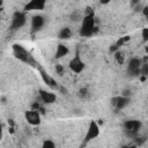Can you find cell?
I'll return each instance as SVG.
<instances>
[{
    "label": "cell",
    "mask_w": 148,
    "mask_h": 148,
    "mask_svg": "<svg viewBox=\"0 0 148 148\" xmlns=\"http://www.w3.org/2000/svg\"><path fill=\"white\" fill-rule=\"evenodd\" d=\"M95 31H96L95 13L90 7H88L86 15L82 18V23H81V28H80V35L82 37H90L95 34Z\"/></svg>",
    "instance_id": "1"
},
{
    "label": "cell",
    "mask_w": 148,
    "mask_h": 148,
    "mask_svg": "<svg viewBox=\"0 0 148 148\" xmlns=\"http://www.w3.org/2000/svg\"><path fill=\"white\" fill-rule=\"evenodd\" d=\"M13 53H14V57L16 59H18L20 61L28 64L30 66H34L36 68L39 67V64L34 59V57L30 54V52L28 50H25L21 44H14L13 45Z\"/></svg>",
    "instance_id": "2"
},
{
    "label": "cell",
    "mask_w": 148,
    "mask_h": 148,
    "mask_svg": "<svg viewBox=\"0 0 148 148\" xmlns=\"http://www.w3.org/2000/svg\"><path fill=\"white\" fill-rule=\"evenodd\" d=\"M27 12H15L13 17H12V22H10V30L15 31V30H18L20 28H22L25 22H27V15H25Z\"/></svg>",
    "instance_id": "3"
},
{
    "label": "cell",
    "mask_w": 148,
    "mask_h": 148,
    "mask_svg": "<svg viewBox=\"0 0 148 148\" xmlns=\"http://www.w3.org/2000/svg\"><path fill=\"white\" fill-rule=\"evenodd\" d=\"M69 68H71V71H72L73 73H75V74H80V73L84 69V62L82 61L79 51H76L75 56H74L73 59L69 61Z\"/></svg>",
    "instance_id": "4"
},
{
    "label": "cell",
    "mask_w": 148,
    "mask_h": 148,
    "mask_svg": "<svg viewBox=\"0 0 148 148\" xmlns=\"http://www.w3.org/2000/svg\"><path fill=\"white\" fill-rule=\"evenodd\" d=\"M99 135V126L95 120H90L87 130V134L84 136V143L89 142L92 139H96Z\"/></svg>",
    "instance_id": "5"
},
{
    "label": "cell",
    "mask_w": 148,
    "mask_h": 148,
    "mask_svg": "<svg viewBox=\"0 0 148 148\" xmlns=\"http://www.w3.org/2000/svg\"><path fill=\"white\" fill-rule=\"evenodd\" d=\"M142 65V60L139 58H132L127 66V72L132 76H140V68Z\"/></svg>",
    "instance_id": "6"
},
{
    "label": "cell",
    "mask_w": 148,
    "mask_h": 148,
    "mask_svg": "<svg viewBox=\"0 0 148 148\" xmlns=\"http://www.w3.org/2000/svg\"><path fill=\"white\" fill-rule=\"evenodd\" d=\"M131 99L130 97H126V96H116V97H112L111 98V105L114 106V109L117 111L119 110H123L125 106H127L130 104Z\"/></svg>",
    "instance_id": "7"
},
{
    "label": "cell",
    "mask_w": 148,
    "mask_h": 148,
    "mask_svg": "<svg viewBox=\"0 0 148 148\" xmlns=\"http://www.w3.org/2000/svg\"><path fill=\"white\" fill-rule=\"evenodd\" d=\"M46 0H30L25 3L23 10L24 12H32V10H43L45 8Z\"/></svg>",
    "instance_id": "8"
},
{
    "label": "cell",
    "mask_w": 148,
    "mask_h": 148,
    "mask_svg": "<svg viewBox=\"0 0 148 148\" xmlns=\"http://www.w3.org/2000/svg\"><path fill=\"white\" fill-rule=\"evenodd\" d=\"M24 117H25V120L32 126H37L40 124V113L37 110L31 109L30 111H25Z\"/></svg>",
    "instance_id": "9"
},
{
    "label": "cell",
    "mask_w": 148,
    "mask_h": 148,
    "mask_svg": "<svg viewBox=\"0 0 148 148\" xmlns=\"http://www.w3.org/2000/svg\"><path fill=\"white\" fill-rule=\"evenodd\" d=\"M123 127L127 132H136V133H139V130L141 128V121L140 120H134V119L125 120L124 124H123Z\"/></svg>",
    "instance_id": "10"
},
{
    "label": "cell",
    "mask_w": 148,
    "mask_h": 148,
    "mask_svg": "<svg viewBox=\"0 0 148 148\" xmlns=\"http://www.w3.org/2000/svg\"><path fill=\"white\" fill-rule=\"evenodd\" d=\"M38 71H39V74H40V76H42V79H43V81H44V83L47 86V87H50L51 89H57L58 88V84H57V82L39 66L38 68H37Z\"/></svg>",
    "instance_id": "11"
},
{
    "label": "cell",
    "mask_w": 148,
    "mask_h": 148,
    "mask_svg": "<svg viewBox=\"0 0 148 148\" xmlns=\"http://www.w3.org/2000/svg\"><path fill=\"white\" fill-rule=\"evenodd\" d=\"M45 23V18L42 15H34L31 18V30L32 32L39 31Z\"/></svg>",
    "instance_id": "12"
},
{
    "label": "cell",
    "mask_w": 148,
    "mask_h": 148,
    "mask_svg": "<svg viewBox=\"0 0 148 148\" xmlns=\"http://www.w3.org/2000/svg\"><path fill=\"white\" fill-rule=\"evenodd\" d=\"M39 97L43 101V103H45V104H52L57 99V96H56L54 92L46 91V90H43V89L39 90Z\"/></svg>",
    "instance_id": "13"
},
{
    "label": "cell",
    "mask_w": 148,
    "mask_h": 148,
    "mask_svg": "<svg viewBox=\"0 0 148 148\" xmlns=\"http://www.w3.org/2000/svg\"><path fill=\"white\" fill-rule=\"evenodd\" d=\"M68 52H69V50H68V47H67L66 45H64V44H59V45L57 46V51H56V58H57V59L62 58V57L67 56V54H68Z\"/></svg>",
    "instance_id": "14"
},
{
    "label": "cell",
    "mask_w": 148,
    "mask_h": 148,
    "mask_svg": "<svg viewBox=\"0 0 148 148\" xmlns=\"http://www.w3.org/2000/svg\"><path fill=\"white\" fill-rule=\"evenodd\" d=\"M71 37H72V31H71V29L67 28V27L62 28V29L59 31V34H58V38H59V39H69Z\"/></svg>",
    "instance_id": "15"
},
{
    "label": "cell",
    "mask_w": 148,
    "mask_h": 148,
    "mask_svg": "<svg viewBox=\"0 0 148 148\" xmlns=\"http://www.w3.org/2000/svg\"><path fill=\"white\" fill-rule=\"evenodd\" d=\"M140 75L148 76V62H142L141 68H140Z\"/></svg>",
    "instance_id": "16"
},
{
    "label": "cell",
    "mask_w": 148,
    "mask_h": 148,
    "mask_svg": "<svg viewBox=\"0 0 148 148\" xmlns=\"http://www.w3.org/2000/svg\"><path fill=\"white\" fill-rule=\"evenodd\" d=\"M130 38H131L130 36H124V37H120V38H119V39L116 42V44H117V45L120 47V46H123L124 44H126V43L130 40Z\"/></svg>",
    "instance_id": "17"
},
{
    "label": "cell",
    "mask_w": 148,
    "mask_h": 148,
    "mask_svg": "<svg viewBox=\"0 0 148 148\" xmlns=\"http://www.w3.org/2000/svg\"><path fill=\"white\" fill-rule=\"evenodd\" d=\"M114 58H116V60H117V62L119 65H123L124 64V56H123V53L120 51L114 52Z\"/></svg>",
    "instance_id": "18"
},
{
    "label": "cell",
    "mask_w": 148,
    "mask_h": 148,
    "mask_svg": "<svg viewBox=\"0 0 148 148\" xmlns=\"http://www.w3.org/2000/svg\"><path fill=\"white\" fill-rule=\"evenodd\" d=\"M141 37H142V42L147 43L148 42V28H143L141 31Z\"/></svg>",
    "instance_id": "19"
},
{
    "label": "cell",
    "mask_w": 148,
    "mask_h": 148,
    "mask_svg": "<svg viewBox=\"0 0 148 148\" xmlns=\"http://www.w3.org/2000/svg\"><path fill=\"white\" fill-rule=\"evenodd\" d=\"M43 147L44 148H54L56 147V143L53 141H51V140H45L43 142Z\"/></svg>",
    "instance_id": "20"
},
{
    "label": "cell",
    "mask_w": 148,
    "mask_h": 148,
    "mask_svg": "<svg viewBox=\"0 0 148 148\" xmlns=\"http://www.w3.org/2000/svg\"><path fill=\"white\" fill-rule=\"evenodd\" d=\"M56 72H57L59 75H61V74L64 73V67H62L61 65H59V64L56 65Z\"/></svg>",
    "instance_id": "21"
},
{
    "label": "cell",
    "mask_w": 148,
    "mask_h": 148,
    "mask_svg": "<svg viewBox=\"0 0 148 148\" xmlns=\"http://www.w3.org/2000/svg\"><path fill=\"white\" fill-rule=\"evenodd\" d=\"M118 50H119V46H118L116 43H114V44H112V45L110 46V51H111V52H117Z\"/></svg>",
    "instance_id": "22"
},
{
    "label": "cell",
    "mask_w": 148,
    "mask_h": 148,
    "mask_svg": "<svg viewBox=\"0 0 148 148\" xmlns=\"http://www.w3.org/2000/svg\"><path fill=\"white\" fill-rule=\"evenodd\" d=\"M87 88H81L80 89V96L81 97H84V96H87Z\"/></svg>",
    "instance_id": "23"
},
{
    "label": "cell",
    "mask_w": 148,
    "mask_h": 148,
    "mask_svg": "<svg viewBox=\"0 0 148 148\" xmlns=\"http://www.w3.org/2000/svg\"><path fill=\"white\" fill-rule=\"evenodd\" d=\"M123 96L130 97V96H131V90H128V89H125V90L123 91Z\"/></svg>",
    "instance_id": "24"
},
{
    "label": "cell",
    "mask_w": 148,
    "mask_h": 148,
    "mask_svg": "<svg viewBox=\"0 0 148 148\" xmlns=\"http://www.w3.org/2000/svg\"><path fill=\"white\" fill-rule=\"evenodd\" d=\"M142 14L147 17L148 16V6H146V7H143V9H142Z\"/></svg>",
    "instance_id": "25"
},
{
    "label": "cell",
    "mask_w": 148,
    "mask_h": 148,
    "mask_svg": "<svg viewBox=\"0 0 148 148\" xmlns=\"http://www.w3.org/2000/svg\"><path fill=\"white\" fill-rule=\"evenodd\" d=\"M140 2V0H131V5L132 6H135V5H138Z\"/></svg>",
    "instance_id": "26"
},
{
    "label": "cell",
    "mask_w": 148,
    "mask_h": 148,
    "mask_svg": "<svg viewBox=\"0 0 148 148\" xmlns=\"http://www.w3.org/2000/svg\"><path fill=\"white\" fill-rule=\"evenodd\" d=\"M110 1H111V0H99V2H101L102 5H108Z\"/></svg>",
    "instance_id": "27"
},
{
    "label": "cell",
    "mask_w": 148,
    "mask_h": 148,
    "mask_svg": "<svg viewBox=\"0 0 148 148\" xmlns=\"http://www.w3.org/2000/svg\"><path fill=\"white\" fill-rule=\"evenodd\" d=\"M145 51H146V53L148 54V45H147V46H145Z\"/></svg>",
    "instance_id": "28"
},
{
    "label": "cell",
    "mask_w": 148,
    "mask_h": 148,
    "mask_svg": "<svg viewBox=\"0 0 148 148\" xmlns=\"http://www.w3.org/2000/svg\"><path fill=\"white\" fill-rule=\"evenodd\" d=\"M146 18H147V21H148V16H147V17H146Z\"/></svg>",
    "instance_id": "29"
}]
</instances>
